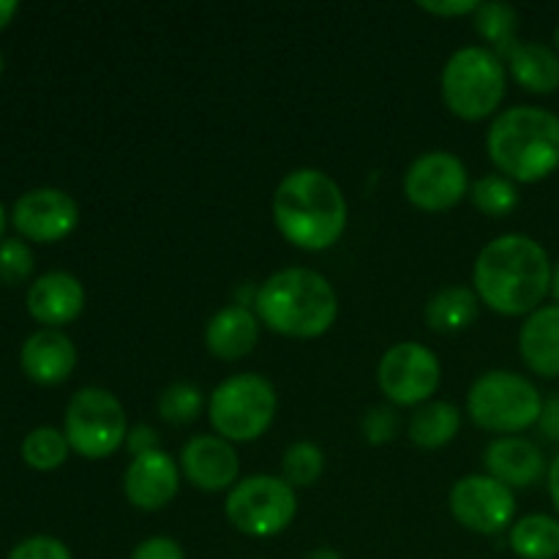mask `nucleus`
Returning <instances> with one entry per match:
<instances>
[{"label": "nucleus", "instance_id": "10", "mask_svg": "<svg viewBox=\"0 0 559 559\" xmlns=\"http://www.w3.org/2000/svg\"><path fill=\"white\" fill-rule=\"evenodd\" d=\"M440 358L420 342H399L380 358L377 382L396 407H420L440 388Z\"/></svg>", "mask_w": 559, "mask_h": 559}, {"label": "nucleus", "instance_id": "24", "mask_svg": "<svg viewBox=\"0 0 559 559\" xmlns=\"http://www.w3.org/2000/svg\"><path fill=\"white\" fill-rule=\"evenodd\" d=\"M511 551L522 559H557L559 557V519L549 513H530L513 522L508 535Z\"/></svg>", "mask_w": 559, "mask_h": 559}, {"label": "nucleus", "instance_id": "35", "mask_svg": "<svg viewBox=\"0 0 559 559\" xmlns=\"http://www.w3.org/2000/svg\"><path fill=\"white\" fill-rule=\"evenodd\" d=\"M420 9L435 16H467L478 11V0H442V3H420Z\"/></svg>", "mask_w": 559, "mask_h": 559}, {"label": "nucleus", "instance_id": "15", "mask_svg": "<svg viewBox=\"0 0 559 559\" xmlns=\"http://www.w3.org/2000/svg\"><path fill=\"white\" fill-rule=\"evenodd\" d=\"M180 489V469L162 448L131 459L123 475V495L140 511H162Z\"/></svg>", "mask_w": 559, "mask_h": 559}, {"label": "nucleus", "instance_id": "38", "mask_svg": "<svg viewBox=\"0 0 559 559\" xmlns=\"http://www.w3.org/2000/svg\"><path fill=\"white\" fill-rule=\"evenodd\" d=\"M16 11H20V3H16V0H0V31L14 20Z\"/></svg>", "mask_w": 559, "mask_h": 559}, {"label": "nucleus", "instance_id": "7", "mask_svg": "<svg viewBox=\"0 0 559 559\" xmlns=\"http://www.w3.org/2000/svg\"><path fill=\"white\" fill-rule=\"evenodd\" d=\"M544 399L540 391L522 374L495 369L480 374L469 385L467 413L475 426L495 435H519L538 424Z\"/></svg>", "mask_w": 559, "mask_h": 559}, {"label": "nucleus", "instance_id": "16", "mask_svg": "<svg viewBox=\"0 0 559 559\" xmlns=\"http://www.w3.org/2000/svg\"><path fill=\"white\" fill-rule=\"evenodd\" d=\"M85 309V287L66 271H49L38 276L27 289V311L47 328L74 322Z\"/></svg>", "mask_w": 559, "mask_h": 559}, {"label": "nucleus", "instance_id": "19", "mask_svg": "<svg viewBox=\"0 0 559 559\" xmlns=\"http://www.w3.org/2000/svg\"><path fill=\"white\" fill-rule=\"evenodd\" d=\"M257 342H260V317L243 304L224 306L205 328L207 353L227 364L246 358L257 347Z\"/></svg>", "mask_w": 559, "mask_h": 559}, {"label": "nucleus", "instance_id": "26", "mask_svg": "<svg viewBox=\"0 0 559 559\" xmlns=\"http://www.w3.org/2000/svg\"><path fill=\"white\" fill-rule=\"evenodd\" d=\"M69 440L55 426H38L22 440V459H25L27 467L41 469V473L58 469L69 459Z\"/></svg>", "mask_w": 559, "mask_h": 559}, {"label": "nucleus", "instance_id": "41", "mask_svg": "<svg viewBox=\"0 0 559 559\" xmlns=\"http://www.w3.org/2000/svg\"><path fill=\"white\" fill-rule=\"evenodd\" d=\"M3 229H5V211L3 205H0V238H3Z\"/></svg>", "mask_w": 559, "mask_h": 559}, {"label": "nucleus", "instance_id": "1", "mask_svg": "<svg viewBox=\"0 0 559 559\" xmlns=\"http://www.w3.org/2000/svg\"><path fill=\"white\" fill-rule=\"evenodd\" d=\"M551 262L530 235L508 233L480 249L473 284L480 304L502 317H530L551 293Z\"/></svg>", "mask_w": 559, "mask_h": 559}, {"label": "nucleus", "instance_id": "20", "mask_svg": "<svg viewBox=\"0 0 559 559\" xmlns=\"http://www.w3.org/2000/svg\"><path fill=\"white\" fill-rule=\"evenodd\" d=\"M519 353L538 377H559V304L540 306L519 331Z\"/></svg>", "mask_w": 559, "mask_h": 559}, {"label": "nucleus", "instance_id": "27", "mask_svg": "<svg viewBox=\"0 0 559 559\" xmlns=\"http://www.w3.org/2000/svg\"><path fill=\"white\" fill-rule=\"evenodd\" d=\"M469 200H473V205L478 207L484 216L502 218L508 216V213L516 211L519 189L511 178H506V175H484V178H478L469 186Z\"/></svg>", "mask_w": 559, "mask_h": 559}, {"label": "nucleus", "instance_id": "39", "mask_svg": "<svg viewBox=\"0 0 559 559\" xmlns=\"http://www.w3.org/2000/svg\"><path fill=\"white\" fill-rule=\"evenodd\" d=\"M304 559H344V557L338 555L336 549H331V546H320V549H311Z\"/></svg>", "mask_w": 559, "mask_h": 559}, {"label": "nucleus", "instance_id": "30", "mask_svg": "<svg viewBox=\"0 0 559 559\" xmlns=\"http://www.w3.org/2000/svg\"><path fill=\"white\" fill-rule=\"evenodd\" d=\"M33 273V251L25 240L9 238L0 243V282L14 287L27 282Z\"/></svg>", "mask_w": 559, "mask_h": 559}, {"label": "nucleus", "instance_id": "6", "mask_svg": "<svg viewBox=\"0 0 559 559\" xmlns=\"http://www.w3.org/2000/svg\"><path fill=\"white\" fill-rule=\"evenodd\" d=\"M276 388L262 374H233L218 382L207 402V420L227 442H254L276 418Z\"/></svg>", "mask_w": 559, "mask_h": 559}, {"label": "nucleus", "instance_id": "34", "mask_svg": "<svg viewBox=\"0 0 559 559\" xmlns=\"http://www.w3.org/2000/svg\"><path fill=\"white\" fill-rule=\"evenodd\" d=\"M126 448L131 451V456H142V453L158 451V431L147 424L131 426L129 437H126Z\"/></svg>", "mask_w": 559, "mask_h": 559}, {"label": "nucleus", "instance_id": "43", "mask_svg": "<svg viewBox=\"0 0 559 559\" xmlns=\"http://www.w3.org/2000/svg\"><path fill=\"white\" fill-rule=\"evenodd\" d=\"M555 41H557V52H559V25H557V33H555Z\"/></svg>", "mask_w": 559, "mask_h": 559}, {"label": "nucleus", "instance_id": "40", "mask_svg": "<svg viewBox=\"0 0 559 559\" xmlns=\"http://www.w3.org/2000/svg\"><path fill=\"white\" fill-rule=\"evenodd\" d=\"M551 295H555L559 304V262L555 265V271H551Z\"/></svg>", "mask_w": 559, "mask_h": 559}, {"label": "nucleus", "instance_id": "23", "mask_svg": "<svg viewBox=\"0 0 559 559\" xmlns=\"http://www.w3.org/2000/svg\"><path fill=\"white\" fill-rule=\"evenodd\" d=\"M462 429V413L451 402H426L409 418V440L424 451H437L453 442Z\"/></svg>", "mask_w": 559, "mask_h": 559}, {"label": "nucleus", "instance_id": "42", "mask_svg": "<svg viewBox=\"0 0 559 559\" xmlns=\"http://www.w3.org/2000/svg\"><path fill=\"white\" fill-rule=\"evenodd\" d=\"M0 76H3V52H0Z\"/></svg>", "mask_w": 559, "mask_h": 559}, {"label": "nucleus", "instance_id": "21", "mask_svg": "<svg viewBox=\"0 0 559 559\" xmlns=\"http://www.w3.org/2000/svg\"><path fill=\"white\" fill-rule=\"evenodd\" d=\"M513 80L530 93H555L559 87V52L538 41H522L506 60Z\"/></svg>", "mask_w": 559, "mask_h": 559}, {"label": "nucleus", "instance_id": "32", "mask_svg": "<svg viewBox=\"0 0 559 559\" xmlns=\"http://www.w3.org/2000/svg\"><path fill=\"white\" fill-rule=\"evenodd\" d=\"M9 559H74L69 546L63 540L52 538V535H33V538L20 540L11 549Z\"/></svg>", "mask_w": 559, "mask_h": 559}, {"label": "nucleus", "instance_id": "11", "mask_svg": "<svg viewBox=\"0 0 559 559\" xmlns=\"http://www.w3.org/2000/svg\"><path fill=\"white\" fill-rule=\"evenodd\" d=\"M448 508L464 530L478 535H497L511 527L516 516L513 489L491 475H464L448 495Z\"/></svg>", "mask_w": 559, "mask_h": 559}, {"label": "nucleus", "instance_id": "3", "mask_svg": "<svg viewBox=\"0 0 559 559\" xmlns=\"http://www.w3.org/2000/svg\"><path fill=\"white\" fill-rule=\"evenodd\" d=\"M265 328L289 338L325 336L338 317L336 289L311 267H284L267 276L254 295Z\"/></svg>", "mask_w": 559, "mask_h": 559}, {"label": "nucleus", "instance_id": "17", "mask_svg": "<svg viewBox=\"0 0 559 559\" xmlns=\"http://www.w3.org/2000/svg\"><path fill=\"white\" fill-rule=\"evenodd\" d=\"M22 371L38 385H60L76 366V347L58 328H41L25 338L20 353Z\"/></svg>", "mask_w": 559, "mask_h": 559}, {"label": "nucleus", "instance_id": "2", "mask_svg": "<svg viewBox=\"0 0 559 559\" xmlns=\"http://www.w3.org/2000/svg\"><path fill=\"white\" fill-rule=\"evenodd\" d=\"M347 197L328 173L300 167L273 191V224L284 240L304 251H325L347 229Z\"/></svg>", "mask_w": 559, "mask_h": 559}, {"label": "nucleus", "instance_id": "25", "mask_svg": "<svg viewBox=\"0 0 559 559\" xmlns=\"http://www.w3.org/2000/svg\"><path fill=\"white\" fill-rule=\"evenodd\" d=\"M473 27L484 36L491 52L500 55L502 60L511 58L513 49L519 47V11L502 0H484L473 14Z\"/></svg>", "mask_w": 559, "mask_h": 559}, {"label": "nucleus", "instance_id": "8", "mask_svg": "<svg viewBox=\"0 0 559 559\" xmlns=\"http://www.w3.org/2000/svg\"><path fill=\"white\" fill-rule=\"evenodd\" d=\"M63 435L82 459L98 462L112 456L129 437L123 404L107 388H80L66 407Z\"/></svg>", "mask_w": 559, "mask_h": 559}, {"label": "nucleus", "instance_id": "31", "mask_svg": "<svg viewBox=\"0 0 559 559\" xmlns=\"http://www.w3.org/2000/svg\"><path fill=\"white\" fill-rule=\"evenodd\" d=\"M399 413L391 407H371L369 413L360 420V429H364V437L369 445H385V442H393L399 435Z\"/></svg>", "mask_w": 559, "mask_h": 559}, {"label": "nucleus", "instance_id": "9", "mask_svg": "<svg viewBox=\"0 0 559 559\" xmlns=\"http://www.w3.org/2000/svg\"><path fill=\"white\" fill-rule=\"evenodd\" d=\"M229 524L249 538H273L298 516V497L284 478L251 475L229 489L224 502Z\"/></svg>", "mask_w": 559, "mask_h": 559}, {"label": "nucleus", "instance_id": "5", "mask_svg": "<svg viewBox=\"0 0 559 559\" xmlns=\"http://www.w3.org/2000/svg\"><path fill=\"white\" fill-rule=\"evenodd\" d=\"M506 60L489 47H462L442 69V102L456 118L484 120L506 98Z\"/></svg>", "mask_w": 559, "mask_h": 559}, {"label": "nucleus", "instance_id": "28", "mask_svg": "<svg viewBox=\"0 0 559 559\" xmlns=\"http://www.w3.org/2000/svg\"><path fill=\"white\" fill-rule=\"evenodd\" d=\"M282 473L284 480H287L293 489H300V486H314L317 480L325 473V453H322L320 445L309 440H298L284 451L282 459Z\"/></svg>", "mask_w": 559, "mask_h": 559}, {"label": "nucleus", "instance_id": "22", "mask_svg": "<svg viewBox=\"0 0 559 559\" xmlns=\"http://www.w3.org/2000/svg\"><path fill=\"white\" fill-rule=\"evenodd\" d=\"M480 298L473 287H462V284H451L435 293L426 304V325L437 333H459L467 331L475 320H478Z\"/></svg>", "mask_w": 559, "mask_h": 559}, {"label": "nucleus", "instance_id": "37", "mask_svg": "<svg viewBox=\"0 0 559 559\" xmlns=\"http://www.w3.org/2000/svg\"><path fill=\"white\" fill-rule=\"evenodd\" d=\"M549 495H551V502H555V511H557V519H559V453H557L555 462H551V467H549Z\"/></svg>", "mask_w": 559, "mask_h": 559}, {"label": "nucleus", "instance_id": "18", "mask_svg": "<svg viewBox=\"0 0 559 559\" xmlns=\"http://www.w3.org/2000/svg\"><path fill=\"white\" fill-rule=\"evenodd\" d=\"M484 464L491 478L506 484L508 489H530L546 473L544 453L535 442L524 437H497L484 453Z\"/></svg>", "mask_w": 559, "mask_h": 559}, {"label": "nucleus", "instance_id": "12", "mask_svg": "<svg viewBox=\"0 0 559 559\" xmlns=\"http://www.w3.org/2000/svg\"><path fill=\"white\" fill-rule=\"evenodd\" d=\"M467 167L448 151L424 153L404 173V197L420 211H451L467 197Z\"/></svg>", "mask_w": 559, "mask_h": 559}, {"label": "nucleus", "instance_id": "36", "mask_svg": "<svg viewBox=\"0 0 559 559\" xmlns=\"http://www.w3.org/2000/svg\"><path fill=\"white\" fill-rule=\"evenodd\" d=\"M538 426L551 442H559V396L546 399L544 409H540Z\"/></svg>", "mask_w": 559, "mask_h": 559}, {"label": "nucleus", "instance_id": "4", "mask_svg": "<svg viewBox=\"0 0 559 559\" xmlns=\"http://www.w3.org/2000/svg\"><path fill=\"white\" fill-rule=\"evenodd\" d=\"M486 151L513 183H538L559 169V115L533 104L506 109L486 134Z\"/></svg>", "mask_w": 559, "mask_h": 559}, {"label": "nucleus", "instance_id": "29", "mask_svg": "<svg viewBox=\"0 0 559 559\" xmlns=\"http://www.w3.org/2000/svg\"><path fill=\"white\" fill-rule=\"evenodd\" d=\"M202 404H205V399H202L200 388L191 385V382H173L158 393L156 407L162 420L173 426H186L197 420V415L202 413Z\"/></svg>", "mask_w": 559, "mask_h": 559}, {"label": "nucleus", "instance_id": "14", "mask_svg": "<svg viewBox=\"0 0 559 559\" xmlns=\"http://www.w3.org/2000/svg\"><path fill=\"white\" fill-rule=\"evenodd\" d=\"M186 480L202 491H224L238 484L240 459L233 442L218 435H197L180 451Z\"/></svg>", "mask_w": 559, "mask_h": 559}, {"label": "nucleus", "instance_id": "13", "mask_svg": "<svg viewBox=\"0 0 559 559\" xmlns=\"http://www.w3.org/2000/svg\"><path fill=\"white\" fill-rule=\"evenodd\" d=\"M11 222L22 238L36 240V243H55L74 233L80 222V205L69 191L44 186V189L25 191L14 202Z\"/></svg>", "mask_w": 559, "mask_h": 559}, {"label": "nucleus", "instance_id": "33", "mask_svg": "<svg viewBox=\"0 0 559 559\" xmlns=\"http://www.w3.org/2000/svg\"><path fill=\"white\" fill-rule=\"evenodd\" d=\"M129 559H186V555L178 540L167 538V535H153V538L142 540Z\"/></svg>", "mask_w": 559, "mask_h": 559}]
</instances>
